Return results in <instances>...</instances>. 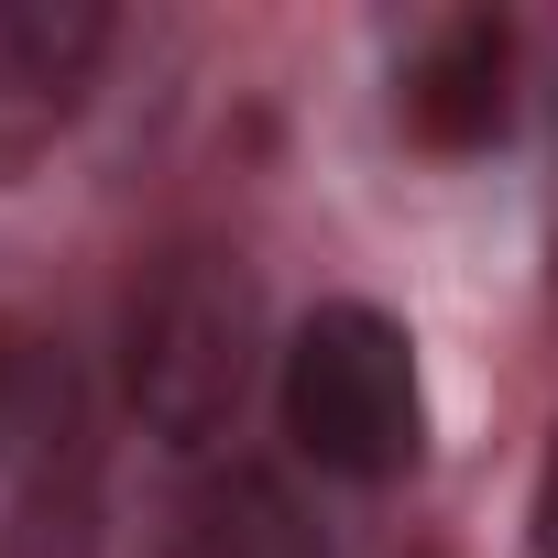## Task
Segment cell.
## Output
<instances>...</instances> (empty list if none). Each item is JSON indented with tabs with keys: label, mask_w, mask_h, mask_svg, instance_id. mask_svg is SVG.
I'll return each mask as SVG.
<instances>
[{
	"label": "cell",
	"mask_w": 558,
	"mask_h": 558,
	"mask_svg": "<svg viewBox=\"0 0 558 558\" xmlns=\"http://www.w3.org/2000/svg\"><path fill=\"white\" fill-rule=\"evenodd\" d=\"M165 558H329L307 493L263 460H208L186 493H175V525H165Z\"/></svg>",
	"instance_id": "5b68a950"
},
{
	"label": "cell",
	"mask_w": 558,
	"mask_h": 558,
	"mask_svg": "<svg viewBox=\"0 0 558 558\" xmlns=\"http://www.w3.org/2000/svg\"><path fill=\"white\" fill-rule=\"evenodd\" d=\"M0 558H99V427H88V395L77 384H66V405L45 416V438L12 471Z\"/></svg>",
	"instance_id": "8992f818"
},
{
	"label": "cell",
	"mask_w": 558,
	"mask_h": 558,
	"mask_svg": "<svg viewBox=\"0 0 558 558\" xmlns=\"http://www.w3.org/2000/svg\"><path fill=\"white\" fill-rule=\"evenodd\" d=\"M121 23L99 0H0V186H23L88 110Z\"/></svg>",
	"instance_id": "3957f363"
},
{
	"label": "cell",
	"mask_w": 558,
	"mask_h": 558,
	"mask_svg": "<svg viewBox=\"0 0 558 558\" xmlns=\"http://www.w3.org/2000/svg\"><path fill=\"white\" fill-rule=\"evenodd\" d=\"M66 384H77V373H66L45 340L0 329V460H12V471H23V449L45 438V416L66 405Z\"/></svg>",
	"instance_id": "52a82bcc"
},
{
	"label": "cell",
	"mask_w": 558,
	"mask_h": 558,
	"mask_svg": "<svg viewBox=\"0 0 558 558\" xmlns=\"http://www.w3.org/2000/svg\"><path fill=\"white\" fill-rule=\"evenodd\" d=\"M405 132L427 154H493L514 132V34L493 12H460L438 23L416 56H405Z\"/></svg>",
	"instance_id": "277c9868"
},
{
	"label": "cell",
	"mask_w": 558,
	"mask_h": 558,
	"mask_svg": "<svg viewBox=\"0 0 558 558\" xmlns=\"http://www.w3.org/2000/svg\"><path fill=\"white\" fill-rule=\"evenodd\" d=\"M274 416H286L296 460L329 482H405L427 449V373L395 307L373 296H329L286 329L274 351Z\"/></svg>",
	"instance_id": "7a4b0ae2"
},
{
	"label": "cell",
	"mask_w": 558,
	"mask_h": 558,
	"mask_svg": "<svg viewBox=\"0 0 558 558\" xmlns=\"http://www.w3.org/2000/svg\"><path fill=\"white\" fill-rule=\"evenodd\" d=\"M263 286L230 241H175L121 296V405L154 449L219 460L263 384Z\"/></svg>",
	"instance_id": "6da1fadb"
},
{
	"label": "cell",
	"mask_w": 558,
	"mask_h": 558,
	"mask_svg": "<svg viewBox=\"0 0 558 558\" xmlns=\"http://www.w3.org/2000/svg\"><path fill=\"white\" fill-rule=\"evenodd\" d=\"M525 547L558 558V416H547V449H536V493H525Z\"/></svg>",
	"instance_id": "ba28073f"
}]
</instances>
